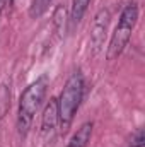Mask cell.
I'll return each instance as SVG.
<instances>
[{
	"instance_id": "7",
	"label": "cell",
	"mask_w": 145,
	"mask_h": 147,
	"mask_svg": "<svg viewBox=\"0 0 145 147\" xmlns=\"http://www.w3.org/2000/svg\"><path fill=\"white\" fill-rule=\"evenodd\" d=\"M91 0H72V7H70V22L72 26H77L84 14L87 12V7H89Z\"/></svg>"
},
{
	"instance_id": "3",
	"label": "cell",
	"mask_w": 145,
	"mask_h": 147,
	"mask_svg": "<svg viewBox=\"0 0 145 147\" xmlns=\"http://www.w3.org/2000/svg\"><path fill=\"white\" fill-rule=\"evenodd\" d=\"M137 21H138V5H137V2H130L121 10L119 21H118V24L114 28V33L109 39L108 55H106L108 60H114L123 53L125 46L128 45L132 33L137 26Z\"/></svg>"
},
{
	"instance_id": "8",
	"label": "cell",
	"mask_w": 145,
	"mask_h": 147,
	"mask_svg": "<svg viewBox=\"0 0 145 147\" xmlns=\"http://www.w3.org/2000/svg\"><path fill=\"white\" fill-rule=\"evenodd\" d=\"M9 108H10V91L7 86L0 84V121L7 115Z\"/></svg>"
},
{
	"instance_id": "6",
	"label": "cell",
	"mask_w": 145,
	"mask_h": 147,
	"mask_svg": "<svg viewBox=\"0 0 145 147\" xmlns=\"http://www.w3.org/2000/svg\"><path fill=\"white\" fill-rule=\"evenodd\" d=\"M92 128H94L92 121H85L84 125H80V128H77V132L70 137L67 147H87L92 137Z\"/></svg>"
},
{
	"instance_id": "9",
	"label": "cell",
	"mask_w": 145,
	"mask_h": 147,
	"mask_svg": "<svg viewBox=\"0 0 145 147\" xmlns=\"http://www.w3.org/2000/svg\"><path fill=\"white\" fill-rule=\"evenodd\" d=\"M51 2H53V0H33L31 9H29V16H31L33 19L41 17V16L48 10V7H50Z\"/></svg>"
},
{
	"instance_id": "2",
	"label": "cell",
	"mask_w": 145,
	"mask_h": 147,
	"mask_svg": "<svg viewBox=\"0 0 145 147\" xmlns=\"http://www.w3.org/2000/svg\"><path fill=\"white\" fill-rule=\"evenodd\" d=\"M84 75L80 70L73 72L62 94H60V99H58V115H60V125L63 130H67L73 121V116L79 110L80 103H82V98H84Z\"/></svg>"
},
{
	"instance_id": "4",
	"label": "cell",
	"mask_w": 145,
	"mask_h": 147,
	"mask_svg": "<svg viewBox=\"0 0 145 147\" xmlns=\"http://www.w3.org/2000/svg\"><path fill=\"white\" fill-rule=\"evenodd\" d=\"M108 24H109V10L108 9H101L96 14L92 28H91V48H92L94 55L99 53L101 48H103L104 36H106V31H108Z\"/></svg>"
},
{
	"instance_id": "5",
	"label": "cell",
	"mask_w": 145,
	"mask_h": 147,
	"mask_svg": "<svg viewBox=\"0 0 145 147\" xmlns=\"http://www.w3.org/2000/svg\"><path fill=\"white\" fill-rule=\"evenodd\" d=\"M60 121V115H58V99L56 98H51L50 103L46 105V108L43 111V116H41V130L43 134H50L56 128Z\"/></svg>"
},
{
	"instance_id": "10",
	"label": "cell",
	"mask_w": 145,
	"mask_h": 147,
	"mask_svg": "<svg viewBox=\"0 0 145 147\" xmlns=\"http://www.w3.org/2000/svg\"><path fill=\"white\" fill-rule=\"evenodd\" d=\"M144 144H145L144 128H138V130L130 137V144H128V147H144Z\"/></svg>"
},
{
	"instance_id": "1",
	"label": "cell",
	"mask_w": 145,
	"mask_h": 147,
	"mask_svg": "<svg viewBox=\"0 0 145 147\" xmlns=\"http://www.w3.org/2000/svg\"><path fill=\"white\" fill-rule=\"evenodd\" d=\"M46 89H48V77L43 75V77L36 79L33 84H29L21 96L19 111H17V128L22 137L28 135V132L33 125L34 115L38 113L44 96H46Z\"/></svg>"
}]
</instances>
